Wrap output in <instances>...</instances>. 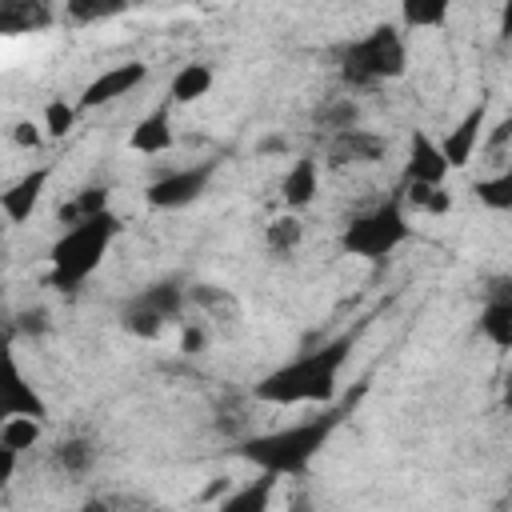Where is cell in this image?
<instances>
[{
  "label": "cell",
  "mask_w": 512,
  "mask_h": 512,
  "mask_svg": "<svg viewBox=\"0 0 512 512\" xmlns=\"http://www.w3.org/2000/svg\"><path fill=\"white\" fill-rule=\"evenodd\" d=\"M344 360H348V340H332L324 348H312V352L272 368L256 384V400L260 404H276V408L328 404L336 396V380H340Z\"/></svg>",
  "instance_id": "cell-1"
},
{
  "label": "cell",
  "mask_w": 512,
  "mask_h": 512,
  "mask_svg": "<svg viewBox=\"0 0 512 512\" xmlns=\"http://www.w3.org/2000/svg\"><path fill=\"white\" fill-rule=\"evenodd\" d=\"M408 68V44L396 24H376L372 32L356 36L340 52V80L352 92H372L384 80L404 76Z\"/></svg>",
  "instance_id": "cell-2"
},
{
  "label": "cell",
  "mask_w": 512,
  "mask_h": 512,
  "mask_svg": "<svg viewBox=\"0 0 512 512\" xmlns=\"http://www.w3.org/2000/svg\"><path fill=\"white\" fill-rule=\"evenodd\" d=\"M116 232H120V220L112 216V208L100 212V216H92V220H84V224H76V228H64L60 240L52 244V252H48V260H52V284L60 292H76L104 264Z\"/></svg>",
  "instance_id": "cell-3"
},
{
  "label": "cell",
  "mask_w": 512,
  "mask_h": 512,
  "mask_svg": "<svg viewBox=\"0 0 512 512\" xmlns=\"http://www.w3.org/2000/svg\"><path fill=\"white\" fill-rule=\"evenodd\" d=\"M336 416H312V420H296L280 432H268V436H256L244 444V456L260 468V472H272L276 480L280 476H292V472H304L312 464V456L324 448L328 432H332Z\"/></svg>",
  "instance_id": "cell-4"
},
{
  "label": "cell",
  "mask_w": 512,
  "mask_h": 512,
  "mask_svg": "<svg viewBox=\"0 0 512 512\" xmlns=\"http://www.w3.org/2000/svg\"><path fill=\"white\" fill-rule=\"evenodd\" d=\"M408 236H412L408 212H404L400 196H388L384 204H376V208H368V212H360V216L348 220V228L340 236V248L348 256H360V260H384Z\"/></svg>",
  "instance_id": "cell-5"
},
{
  "label": "cell",
  "mask_w": 512,
  "mask_h": 512,
  "mask_svg": "<svg viewBox=\"0 0 512 512\" xmlns=\"http://www.w3.org/2000/svg\"><path fill=\"white\" fill-rule=\"evenodd\" d=\"M184 308H188V288H180V280H160V284L140 288V292L124 304L120 320H124V328H128L132 336L156 340V336H164V328H168L172 320H180Z\"/></svg>",
  "instance_id": "cell-6"
},
{
  "label": "cell",
  "mask_w": 512,
  "mask_h": 512,
  "mask_svg": "<svg viewBox=\"0 0 512 512\" xmlns=\"http://www.w3.org/2000/svg\"><path fill=\"white\" fill-rule=\"evenodd\" d=\"M212 176H216V164H212V160L188 164V168H176V172H164V176H156V180L148 184L144 200H148L152 208H160V212L188 208V204H196V200L208 192Z\"/></svg>",
  "instance_id": "cell-7"
},
{
  "label": "cell",
  "mask_w": 512,
  "mask_h": 512,
  "mask_svg": "<svg viewBox=\"0 0 512 512\" xmlns=\"http://www.w3.org/2000/svg\"><path fill=\"white\" fill-rule=\"evenodd\" d=\"M144 80H148V64H140V60H128V64H116V68H104V72H96V76L84 84V92H80L76 108H84V112H92V108H108V104L124 100L128 92H136Z\"/></svg>",
  "instance_id": "cell-8"
},
{
  "label": "cell",
  "mask_w": 512,
  "mask_h": 512,
  "mask_svg": "<svg viewBox=\"0 0 512 512\" xmlns=\"http://www.w3.org/2000/svg\"><path fill=\"white\" fill-rule=\"evenodd\" d=\"M8 416H36V420H44L48 408H44L40 392L24 380V372H20L16 356L8 352V344H0V424Z\"/></svg>",
  "instance_id": "cell-9"
},
{
  "label": "cell",
  "mask_w": 512,
  "mask_h": 512,
  "mask_svg": "<svg viewBox=\"0 0 512 512\" xmlns=\"http://www.w3.org/2000/svg\"><path fill=\"white\" fill-rule=\"evenodd\" d=\"M328 164L332 168H360V164H376L388 156V140L372 128H344V132H332L328 136V148H324Z\"/></svg>",
  "instance_id": "cell-10"
},
{
  "label": "cell",
  "mask_w": 512,
  "mask_h": 512,
  "mask_svg": "<svg viewBox=\"0 0 512 512\" xmlns=\"http://www.w3.org/2000/svg\"><path fill=\"white\" fill-rule=\"evenodd\" d=\"M484 120H488V108H484V104H472V108L444 132V140H436V148H440V156H444L448 168H464V164L472 160L476 144H484Z\"/></svg>",
  "instance_id": "cell-11"
},
{
  "label": "cell",
  "mask_w": 512,
  "mask_h": 512,
  "mask_svg": "<svg viewBox=\"0 0 512 512\" xmlns=\"http://www.w3.org/2000/svg\"><path fill=\"white\" fill-rule=\"evenodd\" d=\"M48 176H52V164H40V168L24 172L20 180H12V184L0 192V216H4L8 224L32 220V212H36L44 188H48Z\"/></svg>",
  "instance_id": "cell-12"
},
{
  "label": "cell",
  "mask_w": 512,
  "mask_h": 512,
  "mask_svg": "<svg viewBox=\"0 0 512 512\" xmlns=\"http://www.w3.org/2000/svg\"><path fill=\"white\" fill-rule=\"evenodd\" d=\"M128 148L136 156H168L176 148V128H172L168 108H152L148 116H140L136 128L128 132Z\"/></svg>",
  "instance_id": "cell-13"
},
{
  "label": "cell",
  "mask_w": 512,
  "mask_h": 512,
  "mask_svg": "<svg viewBox=\"0 0 512 512\" xmlns=\"http://www.w3.org/2000/svg\"><path fill=\"white\" fill-rule=\"evenodd\" d=\"M404 180H416V184H444L448 180V164H444V156L428 132H412Z\"/></svg>",
  "instance_id": "cell-14"
},
{
  "label": "cell",
  "mask_w": 512,
  "mask_h": 512,
  "mask_svg": "<svg viewBox=\"0 0 512 512\" xmlns=\"http://www.w3.org/2000/svg\"><path fill=\"white\" fill-rule=\"evenodd\" d=\"M316 192H320V168H316V160L312 156H300L296 164H288V172L280 180L284 208L288 212H300V208H308L316 200Z\"/></svg>",
  "instance_id": "cell-15"
},
{
  "label": "cell",
  "mask_w": 512,
  "mask_h": 512,
  "mask_svg": "<svg viewBox=\"0 0 512 512\" xmlns=\"http://www.w3.org/2000/svg\"><path fill=\"white\" fill-rule=\"evenodd\" d=\"M272 496H276V476L272 472H260L256 480L224 492L216 500V512H268L272 508Z\"/></svg>",
  "instance_id": "cell-16"
},
{
  "label": "cell",
  "mask_w": 512,
  "mask_h": 512,
  "mask_svg": "<svg viewBox=\"0 0 512 512\" xmlns=\"http://www.w3.org/2000/svg\"><path fill=\"white\" fill-rule=\"evenodd\" d=\"M188 304L204 316V320H216V324H236L240 320V300L236 292L220 288V284H192L188 288Z\"/></svg>",
  "instance_id": "cell-17"
},
{
  "label": "cell",
  "mask_w": 512,
  "mask_h": 512,
  "mask_svg": "<svg viewBox=\"0 0 512 512\" xmlns=\"http://www.w3.org/2000/svg\"><path fill=\"white\" fill-rule=\"evenodd\" d=\"M52 20V8L40 0H0V36L36 32Z\"/></svg>",
  "instance_id": "cell-18"
},
{
  "label": "cell",
  "mask_w": 512,
  "mask_h": 512,
  "mask_svg": "<svg viewBox=\"0 0 512 512\" xmlns=\"http://www.w3.org/2000/svg\"><path fill=\"white\" fill-rule=\"evenodd\" d=\"M100 212H108V188L104 184H88V188H76L68 200H60L56 220L64 228H76V224H84V220H92Z\"/></svg>",
  "instance_id": "cell-19"
},
{
  "label": "cell",
  "mask_w": 512,
  "mask_h": 512,
  "mask_svg": "<svg viewBox=\"0 0 512 512\" xmlns=\"http://www.w3.org/2000/svg\"><path fill=\"white\" fill-rule=\"evenodd\" d=\"M212 84H216V76L208 64H180L176 76L168 80V96L176 104H192V100H204L212 92Z\"/></svg>",
  "instance_id": "cell-20"
},
{
  "label": "cell",
  "mask_w": 512,
  "mask_h": 512,
  "mask_svg": "<svg viewBox=\"0 0 512 512\" xmlns=\"http://www.w3.org/2000/svg\"><path fill=\"white\" fill-rule=\"evenodd\" d=\"M92 464H96V448H92V440H84V436H72V440H60L56 448H52V468L60 472V476H88L92 472Z\"/></svg>",
  "instance_id": "cell-21"
},
{
  "label": "cell",
  "mask_w": 512,
  "mask_h": 512,
  "mask_svg": "<svg viewBox=\"0 0 512 512\" xmlns=\"http://www.w3.org/2000/svg\"><path fill=\"white\" fill-rule=\"evenodd\" d=\"M400 204L412 208V212H424V216H444V212H452V192H448L444 184H416V180H404Z\"/></svg>",
  "instance_id": "cell-22"
},
{
  "label": "cell",
  "mask_w": 512,
  "mask_h": 512,
  "mask_svg": "<svg viewBox=\"0 0 512 512\" xmlns=\"http://www.w3.org/2000/svg\"><path fill=\"white\" fill-rule=\"evenodd\" d=\"M480 332L496 344V348H508L512 344V300L504 292H496L484 308H480Z\"/></svg>",
  "instance_id": "cell-23"
},
{
  "label": "cell",
  "mask_w": 512,
  "mask_h": 512,
  "mask_svg": "<svg viewBox=\"0 0 512 512\" xmlns=\"http://www.w3.org/2000/svg\"><path fill=\"white\" fill-rule=\"evenodd\" d=\"M300 240H304V224H300L296 212H280V216L268 220V228H264V248H268L272 256H292V252L300 248Z\"/></svg>",
  "instance_id": "cell-24"
},
{
  "label": "cell",
  "mask_w": 512,
  "mask_h": 512,
  "mask_svg": "<svg viewBox=\"0 0 512 512\" xmlns=\"http://www.w3.org/2000/svg\"><path fill=\"white\" fill-rule=\"evenodd\" d=\"M40 436H44V420H36V416H8L0 424V444L12 448L16 456L28 452V448H36Z\"/></svg>",
  "instance_id": "cell-25"
},
{
  "label": "cell",
  "mask_w": 512,
  "mask_h": 512,
  "mask_svg": "<svg viewBox=\"0 0 512 512\" xmlns=\"http://www.w3.org/2000/svg\"><path fill=\"white\" fill-rule=\"evenodd\" d=\"M316 124L332 136V132H344V128H360V108H356V100L352 96H336V100H328L320 112H316Z\"/></svg>",
  "instance_id": "cell-26"
},
{
  "label": "cell",
  "mask_w": 512,
  "mask_h": 512,
  "mask_svg": "<svg viewBox=\"0 0 512 512\" xmlns=\"http://www.w3.org/2000/svg\"><path fill=\"white\" fill-rule=\"evenodd\" d=\"M76 116H80L76 104H68V100H48V104H44V120H40V128H44V136L64 140V136L76 128Z\"/></svg>",
  "instance_id": "cell-27"
},
{
  "label": "cell",
  "mask_w": 512,
  "mask_h": 512,
  "mask_svg": "<svg viewBox=\"0 0 512 512\" xmlns=\"http://www.w3.org/2000/svg\"><path fill=\"white\" fill-rule=\"evenodd\" d=\"M476 196H480V204H488L492 212H508V208H512V176L500 168L496 176H488V180L476 184Z\"/></svg>",
  "instance_id": "cell-28"
},
{
  "label": "cell",
  "mask_w": 512,
  "mask_h": 512,
  "mask_svg": "<svg viewBox=\"0 0 512 512\" xmlns=\"http://www.w3.org/2000/svg\"><path fill=\"white\" fill-rule=\"evenodd\" d=\"M400 20L408 24V28H440L444 20H448V4H428V0H412V4H404L400 8Z\"/></svg>",
  "instance_id": "cell-29"
},
{
  "label": "cell",
  "mask_w": 512,
  "mask_h": 512,
  "mask_svg": "<svg viewBox=\"0 0 512 512\" xmlns=\"http://www.w3.org/2000/svg\"><path fill=\"white\" fill-rule=\"evenodd\" d=\"M120 12H124V4H96V0H72V4H64V16L76 20V24L112 20V16H120Z\"/></svg>",
  "instance_id": "cell-30"
},
{
  "label": "cell",
  "mask_w": 512,
  "mask_h": 512,
  "mask_svg": "<svg viewBox=\"0 0 512 512\" xmlns=\"http://www.w3.org/2000/svg\"><path fill=\"white\" fill-rule=\"evenodd\" d=\"M204 344H208V328H204L200 320H192V324L180 328V352H184V356L204 352Z\"/></svg>",
  "instance_id": "cell-31"
},
{
  "label": "cell",
  "mask_w": 512,
  "mask_h": 512,
  "mask_svg": "<svg viewBox=\"0 0 512 512\" xmlns=\"http://www.w3.org/2000/svg\"><path fill=\"white\" fill-rule=\"evenodd\" d=\"M12 140H16V148H40L44 144V132L32 120H16L12 124Z\"/></svg>",
  "instance_id": "cell-32"
},
{
  "label": "cell",
  "mask_w": 512,
  "mask_h": 512,
  "mask_svg": "<svg viewBox=\"0 0 512 512\" xmlns=\"http://www.w3.org/2000/svg\"><path fill=\"white\" fill-rule=\"evenodd\" d=\"M16 464H20V456H16L12 448L0 444V484H8V480L16 476Z\"/></svg>",
  "instance_id": "cell-33"
},
{
  "label": "cell",
  "mask_w": 512,
  "mask_h": 512,
  "mask_svg": "<svg viewBox=\"0 0 512 512\" xmlns=\"http://www.w3.org/2000/svg\"><path fill=\"white\" fill-rule=\"evenodd\" d=\"M80 512H112V504H108V500H88Z\"/></svg>",
  "instance_id": "cell-34"
},
{
  "label": "cell",
  "mask_w": 512,
  "mask_h": 512,
  "mask_svg": "<svg viewBox=\"0 0 512 512\" xmlns=\"http://www.w3.org/2000/svg\"><path fill=\"white\" fill-rule=\"evenodd\" d=\"M292 512H304V508H300V504H296V508H292Z\"/></svg>",
  "instance_id": "cell-35"
}]
</instances>
